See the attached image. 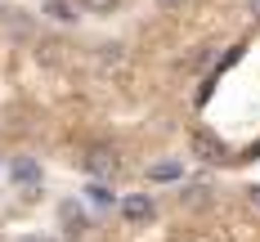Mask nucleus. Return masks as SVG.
Returning a JSON list of instances; mask_svg holds the SVG:
<instances>
[{"label": "nucleus", "instance_id": "obj_13", "mask_svg": "<svg viewBox=\"0 0 260 242\" xmlns=\"http://www.w3.org/2000/svg\"><path fill=\"white\" fill-rule=\"evenodd\" d=\"M247 9H251V18H260V0H247Z\"/></svg>", "mask_w": 260, "mask_h": 242}, {"label": "nucleus", "instance_id": "obj_5", "mask_svg": "<svg viewBox=\"0 0 260 242\" xmlns=\"http://www.w3.org/2000/svg\"><path fill=\"white\" fill-rule=\"evenodd\" d=\"M211 202H215V188L211 184H184L180 188V206L184 211H207Z\"/></svg>", "mask_w": 260, "mask_h": 242}, {"label": "nucleus", "instance_id": "obj_11", "mask_svg": "<svg viewBox=\"0 0 260 242\" xmlns=\"http://www.w3.org/2000/svg\"><path fill=\"white\" fill-rule=\"evenodd\" d=\"M247 202H251V206L260 211V184H251V188H247Z\"/></svg>", "mask_w": 260, "mask_h": 242}, {"label": "nucleus", "instance_id": "obj_4", "mask_svg": "<svg viewBox=\"0 0 260 242\" xmlns=\"http://www.w3.org/2000/svg\"><path fill=\"white\" fill-rule=\"evenodd\" d=\"M184 180V161L180 157H161L148 166V184H180Z\"/></svg>", "mask_w": 260, "mask_h": 242}, {"label": "nucleus", "instance_id": "obj_9", "mask_svg": "<svg viewBox=\"0 0 260 242\" xmlns=\"http://www.w3.org/2000/svg\"><path fill=\"white\" fill-rule=\"evenodd\" d=\"M85 193H90V197H94L99 206H112V188H108V184H90Z\"/></svg>", "mask_w": 260, "mask_h": 242}, {"label": "nucleus", "instance_id": "obj_14", "mask_svg": "<svg viewBox=\"0 0 260 242\" xmlns=\"http://www.w3.org/2000/svg\"><path fill=\"white\" fill-rule=\"evenodd\" d=\"M0 18H5V9H0Z\"/></svg>", "mask_w": 260, "mask_h": 242}, {"label": "nucleus", "instance_id": "obj_2", "mask_svg": "<svg viewBox=\"0 0 260 242\" xmlns=\"http://www.w3.org/2000/svg\"><path fill=\"white\" fill-rule=\"evenodd\" d=\"M188 153L198 161H207V166H215V161H224V144L215 134H207V130H193L188 134Z\"/></svg>", "mask_w": 260, "mask_h": 242}, {"label": "nucleus", "instance_id": "obj_6", "mask_svg": "<svg viewBox=\"0 0 260 242\" xmlns=\"http://www.w3.org/2000/svg\"><path fill=\"white\" fill-rule=\"evenodd\" d=\"M9 175H14L18 184H27V188H31V184H41V166H36L31 157H18L14 166H9Z\"/></svg>", "mask_w": 260, "mask_h": 242}, {"label": "nucleus", "instance_id": "obj_12", "mask_svg": "<svg viewBox=\"0 0 260 242\" xmlns=\"http://www.w3.org/2000/svg\"><path fill=\"white\" fill-rule=\"evenodd\" d=\"M157 5H161V9H180L184 0H157Z\"/></svg>", "mask_w": 260, "mask_h": 242}, {"label": "nucleus", "instance_id": "obj_8", "mask_svg": "<svg viewBox=\"0 0 260 242\" xmlns=\"http://www.w3.org/2000/svg\"><path fill=\"white\" fill-rule=\"evenodd\" d=\"M121 63H126V50H121V45H99V67H104V72L121 67Z\"/></svg>", "mask_w": 260, "mask_h": 242}, {"label": "nucleus", "instance_id": "obj_1", "mask_svg": "<svg viewBox=\"0 0 260 242\" xmlns=\"http://www.w3.org/2000/svg\"><path fill=\"white\" fill-rule=\"evenodd\" d=\"M81 166L94 175V184H108V180L121 175V157H117V148H108V144H94V148L81 157Z\"/></svg>", "mask_w": 260, "mask_h": 242}, {"label": "nucleus", "instance_id": "obj_10", "mask_svg": "<svg viewBox=\"0 0 260 242\" xmlns=\"http://www.w3.org/2000/svg\"><path fill=\"white\" fill-rule=\"evenodd\" d=\"M81 5H85L90 14H112V9H117L121 0H81Z\"/></svg>", "mask_w": 260, "mask_h": 242}, {"label": "nucleus", "instance_id": "obj_3", "mask_svg": "<svg viewBox=\"0 0 260 242\" xmlns=\"http://www.w3.org/2000/svg\"><path fill=\"white\" fill-rule=\"evenodd\" d=\"M157 202L153 193H130V197H121V215H126L130 224H144V220H153Z\"/></svg>", "mask_w": 260, "mask_h": 242}, {"label": "nucleus", "instance_id": "obj_7", "mask_svg": "<svg viewBox=\"0 0 260 242\" xmlns=\"http://www.w3.org/2000/svg\"><path fill=\"white\" fill-rule=\"evenodd\" d=\"M45 14L54 23H77V5L72 0H45Z\"/></svg>", "mask_w": 260, "mask_h": 242}]
</instances>
